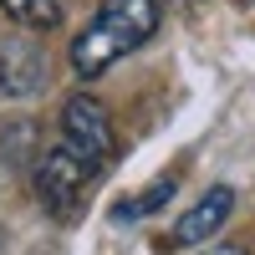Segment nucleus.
<instances>
[{"mask_svg": "<svg viewBox=\"0 0 255 255\" xmlns=\"http://www.w3.org/2000/svg\"><path fill=\"white\" fill-rule=\"evenodd\" d=\"M153 31H158V0H102L92 26L72 41V72L102 77L113 61L138 51Z\"/></svg>", "mask_w": 255, "mask_h": 255, "instance_id": "f257e3e1", "label": "nucleus"}, {"mask_svg": "<svg viewBox=\"0 0 255 255\" xmlns=\"http://www.w3.org/2000/svg\"><path fill=\"white\" fill-rule=\"evenodd\" d=\"M92 184H97V163L82 158L67 143H56L51 153H41V163H36V199L46 204L51 215H61V220L87 204Z\"/></svg>", "mask_w": 255, "mask_h": 255, "instance_id": "f03ea898", "label": "nucleus"}, {"mask_svg": "<svg viewBox=\"0 0 255 255\" xmlns=\"http://www.w3.org/2000/svg\"><path fill=\"white\" fill-rule=\"evenodd\" d=\"M61 143L77 148L82 158H92L102 168L113 158V118H108V108L97 97H87V92L67 97V108H61Z\"/></svg>", "mask_w": 255, "mask_h": 255, "instance_id": "7ed1b4c3", "label": "nucleus"}, {"mask_svg": "<svg viewBox=\"0 0 255 255\" xmlns=\"http://www.w3.org/2000/svg\"><path fill=\"white\" fill-rule=\"evenodd\" d=\"M46 77H51V61L41 51V41L31 36H10L0 41V97L5 102H31L46 92Z\"/></svg>", "mask_w": 255, "mask_h": 255, "instance_id": "20e7f679", "label": "nucleus"}, {"mask_svg": "<svg viewBox=\"0 0 255 255\" xmlns=\"http://www.w3.org/2000/svg\"><path fill=\"white\" fill-rule=\"evenodd\" d=\"M235 215V189L230 184H215V189H204L199 204L189 209V215L174 225V245H204L209 235H220L225 220Z\"/></svg>", "mask_w": 255, "mask_h": 255, "instance_id": "39448f33", "label": "nucleus"}, {"mask_svg": "<svg viewBox=\"0 0 255 255\" xmlns=\"http://www.w3.org/2000/svg\"><path fill=\"white\" fill-rule=\"evenodd\" d=\"M61 5H67V0H0V10H5L15 26H26V31H51L61 20Z\"/></svg>", "mask_w": 255, "mask_h": 255, "instance_id": "423d86ee", "label": "nucleus"}, {"mask_svg": "<svg viewBox=\"0 0 255 255\" xmlns=\"http://www.w3.org/2000/svg\"><path fill=\"white\" fill-rule=\"evenodd\" d=\"M174 189H179V179H174V174H168V179H158V184H148L138 199H118V204H113V220H123V225H128V220L153 215V209H163L168 199H174Z\"/></svg>", "mask_w": 255, "mask_h": 255, "instance_id": "0eeeda50", "label": "nucleus"}, {"mask_svg": "<svg viewBox=\"0 0 255 255\" xmlns=\"http://www.w3.org/2000/svg\"><path fill=\"white\" fill-rule=\"evenodd\" d=\"M209 255H250V250H240V245H215Z\"/></svg>", "mask_w": 255, "mask_h": 255, "instance_id": "6e6552de", "label": "nucleus"}, {"mask_svg": "<svg viewBox=\"0 0 255 255\" xmlns=\"http://www.w3.org/2000/svg\"><path fill=\"white\" fill-rule=\"evenodd\" d=\"M163 5H174V10H184V5H199V0H163Z\"/></svg>", "mask_w": 255, "mask_h": 255, "instance_id": "1a4fd4ad", "label": "nucleus"}]
</instances>
